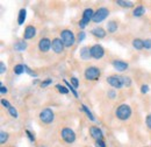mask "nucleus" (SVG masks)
Segmentation results:
<instances>
[{
  "mask_svg": "<svg viewBox=\"0 0 151 147\" xmlns=\"http://www.w3.org/2000/svg\"><path fill=\"white\" fill-rule=\"evenodd\" d=\"M115 114H116V117H117L120 120H127V119H129L130 116H132V109H130L129 105L122 104V105H120V106L116 109Z\"/></svg>",
  "mask_w": 151,
  "mask_h": 147,
  "instance_id": "nucleus-1",
  "label": "nucleus"
},
{
  "mask_svg": "<svg viewBox=\"0 0 151 147\" xmlns=\"http://www.w3.org/2000/svg\"><path fill=\"white\" fill-rule=\"evenodd\" d=\"M60 40L65 47H72L76 42V37L70 29H64L60 32Z\"/></svg>",
  "mask_w": 151,
  "mask_h": 147,
  "instance_id": "nucleus-2",
  "label": "nucleus"
},
{
  "mask_svg": "<svg viewBox=\"0 0 151 147\" xmlns=\"http://www.w3.org/2000/svg\"><path fill=\"white\" fill-rule=\"evenodd\" d=\"M93 15H94V12L92 8H86L83 13V18L79 21V27L80 28H85L91 20H93Z\"/></svg>",
  "mask_w": 151,
  "mask_h": 147,
  "instance_id": "nucleus-3",
  "label": "nucleus"
},
{
  "mask_svg": "<svg viewBox=\"0 0 151 147\" xmlns=\"http://www.w3.org/2000/svg\"><path fill=\"white\" fill-rule=\"evenodd\" d=\"M107 82L114 87L116 89H121L124 87V78L123 76H117V75H113V76H109L107 77Z\"/></svg>",
  "mask_w": 151,
  "mask_h": 147,
  "instance_id": "nucleus-4",
  "label": "nucleus"
},
{
  "mask_svg": "<svg viewBox=\"0 0 151 147\" xmlns=\"http://www.w3.org/2000/svg\"><path fill=\"white\" fill-rule=\"evenodd\" d=\"M40 119L44 124H50V123L54 122L55 114H54V112H52L51 109H44V110L41 111V113H40Z\"/></svg>",
  "mask_w": 151,
  "mask_h": 147,
  "instance_id": "nucleus-5",
  "label": "nucleus"
},
{
  "mask_svg": "<svg viewBox=\"0 0 151 147\" xmlns=\"http://www.w3.org/2000/svg\"><path fill=\"white\" fill-rule=\"evenodd\" d=\"M101 75V71L96 67H90L85 70V78L88 81H96Z\"/></svg>",
  "mask_w": 151,
  "mask_h": 147,
  "instance_id": "nucleus-6",
  "label": "nucleus"
},
{
  "mask_svg": "<svg viewBox=\"0 0 151 147\" xmlns=\"http://www.w3.org/2000/svg\"><path fill=\"white\" fill-rule=\"evenodd\" d=\"M108 14H109V11H108L106 7H100L99 9H96L94 12L93 21H94L95 23L101 22V21H104L105 19L108 17Z\"/></svg>",
  "mask_w": 151,
  "mask_h": 147,
  "instance_id": "nucleus-7",
  "label": "nucleus"
},
{
  "mask_svg": "<svg viewBox=\"0 0 151 147\" xmlns=\"http://www.w3.org/2000/svg\"><path fill=\"white\" fill-rule=\"evenodd\" d=\"M60 135H62V138H63V140H64V141H66V143H69V144L75 143L76 133H75V131H73V130L69 129V127H65V129L62 130Z\"/></svg>",
  "mask_w": 151,
  "mask_h": 147,
  "instance_id": "nucleus-8",
  "label": "nucleus"
},
{
  "mask_svg": "<svg viewBox=\"0 0 151 147\" xmlns=\"http://www.w3.org/2000/svg\"><path fill=\"white\" fill-rule=\"evenodd\" d=\"M91 55L95 60H99L105 55V50L100 44H94V46L91 47Z\"/></svg>",
  "mask_w": 151,
  "mask_h": 147,
  "instance_id": "nucleus-9",
  "label": "nucleus"
},
{
  "mask_svg": "<svg viewBox=\"0 0 151 147\" xmlns=\"http://www.w3.org/2000/svg\"><path fill=\"white\" fill-rule=\"evenodd\" d=\"M51 43H52V42H51L49 39H47V37L41 39L40 42H38V48H40L41 52L47 53V52H49V49L51 48Z\"/></svg>",
  "mask_w": 151,
  "mask_h": 147,
  "instance_id": "nucleus-10",
  "label": "nucleus"
},
{
  "mask_svg": "<svg viewBox=\"0 0 151 147\" xmlns=\"http://www.w3.org/2000/svg\"><path fill=\"white\" fill-rule=\"evenodd\" d=\"M64 43H63V41L60 40V39H54L52 40V43H51V48H52V50L56 53V54H60L62 52H63V49H64Z\"/></svg>",
  "mask_w": 151,
  "mask_h": 147,
  "instance_id": "nucleus-11",
  "label": "nucleus"
},
{
  "mask_svg": "<svg viewBox=\"0 0 151 147\" xmlns=\"http://www.w3.org/2000/svg\"><path fill=\"white\" fill-rule=\"evenodd\" d=\"M90 133H91L92 138L95 139V141H98V140H104V133H102V131L99 129V127L92 126V127L90 129Z\"/></svg>",
  "mask_w": 151,
  "mask_h": 147,
  "instance_id": "nucleus-12",
  "label": "nucleus"
},
{
  "mask_svg": "<svg viewBox=\"0 0 151 147\" xmlns=\"http://www.w3.org/2000/svg\"><path fill=\"white\" fill-rule=\"evenodd\" d=\"M36 35V28L34 26H27L23 33V39L24 40H30Z\"/></svg>",
  "mask_w": 151,
  "mask_h": 147,
  "instance_id": "nucleus-13",
  "label": "nucleus"
},
{
  "mask_svg": "<svg viewBox=\"0 0 151 147\" xmlns=\"http://www.w3.org/2000/svg\"><path fill=\"white\" fill-rule=\"evenodd\" d=\"M113 67L117 71H124L128 69V63L123 62V61H113Z\"/></svg>",
  "mask_w": 151,
  "mask_h": 147,
  "instance_id": "nucleus-14",
  "label": "nucleus"
},
{
  "mask_svg": "<svg viewBox=\"0 0 151 147\" xmlns=\"http://www.w3.org/2000/svg\"><path fill=\"white\" fill-rule=\"evenodd\" d=\"M92 34L95 37H98V39H104V37L106 36V32L101 27H95V28H93L92 29Z\"/></svg>",
  "mask_w": 151,
  "mask_h": 147,
  "instance_id": "nucleus-15",
  "label": "nucleus"
},
{
  "mask_svg": "<svg viewBox=\"0 0 151 147\" xmlns=\"http://www.w3.org/2000/svg\"><path fill=\"white\" fill-rule=\"evenodd\" d=\"M80 57L83 58V60H90L92 55H91V48H87V47H84V48H81L80 49Z\"/></svg>",
  "mask_w": 151,
  "mask_h": 147,
  "instance_id": "nucleus-16",
  "label": "nucleus"
},
{
  "mask_svg": "<svg viewBox=\"0 0 151 147\" xmlns=\"http://www.w3.org/2000/svg\"><path fill=\"white\" fill-rule=\"evenodd\" d=\"M144 13H145V8H144V6H137V7L132 11V15L136 17V18L142 17Z\"/></svg>",
  "mask_w": 151,
  "mask_h": 147,
  "instance_id": "nucleus-17",
  "label": "nucleus"
},
{
  "mask_svg": "<svg viewBox=\"0 0 151 147\" xmlns=\"http://www.w3.org/2000/svg\"><path fill=\"white\" fill-rule=\"evenodd\" d=\"M132 46H134V48H135V49L141 50V49H143V48H144V41H143V40H141V39H135V40L132 41Z\"/></svg>",
  "mask_w": 151,
  "mask_h": 147,
  "instance_id": "nucleus-18",
  "label": "nucleus"
},
{
  "mask_svg": "<svg viewBox=\"0 0 151 147\" xmlns=\"http://www.w3.org/2000/svg\"><path fill=\"white\" fill-rule=\"evenodd\" d=\"M26 17H27L26 9H24V8L20 9L19 17H18V23H19V25H23V23H24V20H26Z\"/></svg>",
  "mask_w": 151,
  "mask_h": 147,
  "instance_id": "nucleus-19",
  "label": "nucleus"
},
{
  "mask_svg": "<svg viewBox=\"0 0 151 147\" xmlns=\"http://www.w3.org/2000/svg\"><path fill=\"white\" fill-rule=\"evenodd\" d=\"M107 29H108V33H115L117 29V23L115 21H109L107 23Z\"/></svg>",
  "mask_w": 151,
  "mask_h": 147,
  "instance_id": "nucleus-20",
  "label": "nucleus"
},
{
  "mask_svg": "<svg viewBox=\"0 0 151 147\" xmlns=\"http://www.w3.org/2000/svg\"><path fill=\"white\" fill-rule=\"evenodd\" d=\"M14 48H15L17 52H23V50L27 48V43H26L24 41H19V42L14 46Z\"/></svg>",
  "mask_w": 151,
  "mask_h": 147,
  "instance_id": "nucleus-21",
  "label": "nucleus"
},
{
  "mask_svg": "<svg viewBox=\"0 0 151 147\" xmlns=\"http://www.w3.org/2000/svg\"><path fill=\"white\" fill-rule=\"evenodd\" d=\"M81 110H83L84 112H85V113H86V114H87V117L90 118V120L94 122V120H95L94 116L92 114V112H91V111H90L88 109H87V106H86V105H84V104H83V105H81Z\"/></svg>",
  "mask_w": 151,
  "mask_h": 147,
  "instance_id": "nucleus-22",
  "label": "nucleus"
},
{
  "mask_svg": "<svg viewBox=\"0 0 151 147\" xmlns=\"http://www.w3.org/2000/svg\"><path fill=\"white\" fill-rule=\"evenodd\" d=\"M64 83H65L66 88H68V89H69L70 91H71L72 93H73V95H75V97H77V98H78V92H77V90H76L75 87H73V85H72L71 83H69V82H68L66 79H64Z\"/></svg>",
  "mask_w": 151,
  "mask_h": 147,
  "instance_id": "nucleus-23",
  "label": "nucleus"
},
{
  "mask_svg": "<svg viewBox=\"0 0 151 147\" xmlns=\"http://www.w3.org/2000/svg\"><path fill=\"white\" fill-rule=\"evenodd\" d=\"M116 4L122 6V7H132V5H134L132 1H123V0H117Z\"/></svg>",
  "mask_w": 151,
  "mask_h": 147,
  "instance_id": "nucleus-24",
  "label": "nucleus"
},
{
  "mask_svg": "<svg viewBox=\"0 0 151 147\" xmlns=\"http://www.w3.org/2000/svg\"><path fill=\"white\" fill-rule=\"evenodd\" d=\"M24 71V65L23 64H17L14 67V73L17 75H21V74Z\"/></svg>",
  "mask_w": 151,
  "mask_h": 147,
  "instance_id": "nucleus-25",
  "label": "nucleus"
},
{
  "mask_svg": "<svg viewBox=\"0 0 151 147\" xmlns=\"http://www.w3.org/2000/svg\"><path fill=\"white\" fill-rule=\"evenodd\" d=\"M7 140H8V133L1 131V132H0V143H1V144H5Z\"/></svg>",
  "mask_w": 151,
  "mask_h": 147,
  "instance_id": "nucleus-26",
  "label": "nucleus"
},
{
  "mask_svg": "<svg viewBox=\"0 0 151 147\" xmlns=\"http://www.w3.org/2000/svg\"><path fill=\"white\" fill-rule=\"evenodd\" d=\"M8 113H9L13 118H15V119L19 117V113H18V111H17V109H15L14 106H11V108L8 109Z\"/></svg>",
  "mask_w": 151,
  "mask_h": 147,
  "instance_id": "nucleus-27",
  "label": "nucleus"
},
{
  "mask_svg": "<svg viewBox=\"0 0 151 147\" xmlns=\"http://www.w3.org/2000/svg\"><path fill=\"white\" fill-rule=\"evenodd\" d=\"M56 89H58V91L60 92V93H63V95H66V93H69V91H70L66 87H63V85H60V84H57Z\"/></svg>",
  "mask_w": 151,
  "mask_h": 147,
  "instance_id": "nucleus-28",
  "label": "nucleus"
},
{
  "mask_svg": "<svg viewBox=\"0 0 151 147\" xmlns=\"http://www.w3.org/2000/svg\"><path fill=\"white\" fill-rule=\"evenodd\" d=\"M24 71L28 74V75H30V76H33V77H37V74L34 73V71H32V69H29L27 65H24Z\"/></svg>",
  "mask_w": 151,
  "mask_h": 147,
  "instance_id": "nucleus-29",
  "label": "nucleus"
},
{
  "mask_svg": "<svg viewBox=\"0 0 151 147\" xmlns=\"http://www.w3.org/2000/svg\"><path fill=\"white\" fill-rule=\"evenodd\" d=\"M51 83H52V79L48 78V79H45V81H43V82L41 83V87H42V88H45V87H48V85L51 84Z\"/></svg>",
  "mask_w": 151,
  "mask_h": 147,
  "instance_id": "nucleus-30",
  "label": "nucleus"
},
{
  "mask_svg": "<svg viewBox=\"0 0 151 147\" xmlns=\"http://www.w3.org/2000/svg\"><path fill=\"white\" fill-rule=\"evenodd\" d=\"M26 134L28 135V138L30 139V141H33V143L35 141V137H34V134H33V133H32L29 130H26Z\"/></svg>",
  "mask_w": 151,
  "mask_h": 147,
  "instance_id": "nucleus-31",
  "label": "nucleus"
},
{
  "mask_svg": "<svg viewBox=\"0 0 151 147\" xmlns=\"http://www.w3.org/2000/svg\"><path fill=\"white\" fill-rule=\"evenodd\" d=\"M1 104H2V106H5L7 110H8V109L12 106V105L9 104V102H8V100H6V99H1Z\"/></svg>",
  "mask_w": 151,
  "mask_h": 147,
  "instance_id": "nucleus-32",
  "label": "nucleus"
},
{
  "mask_svg": "<svg viewBox=\"0 0 151 147\" xmlns=\"http://www.w3.org/2000/svg\"><path fill=\"white\" fill-rule=\"evenodd\" d=\"M71 84H72L75 88H78V85H79V81H78V78L71 77Z\"/></svg>",
  "mask_w": 151,
  "mask_h": 147,
  "instance_id": "nucleus-33",
  "label": "nucleus"
},
{
  "mask_svg": "<svg viewBox=\"0 0 151 147\" xmlns=\"http://www.w3.org/2000/svg\"><path fill=\"white\" fill-rule=\"evenodd\" d=\"M144 48H145V49H151V40L150 39L144 40Z\"/></svg>",
  "mask_w": 151,
  "mask_h": 147,
  "instance_id": "nucleus-34",
  "label": "nucleus"
},
{
  "mask_svg": "<svg viewBox=\"0 0 151 147\" xmlns=\"http://www.w3.org/2000/svg\"><path fill=\"white\" fill-rule=\"evenodd\" d=\"M85 37H86L85 32H80V33H79V35H78V41H79V42H81V41H84V40H85Z\"/></svg>",
  "mask_w": 151,
  "mask_h": 147,
  "instance_id": "nucleus-35",
  "label": "nucleus"
},
{
  "mask_svg": "<svg viewBox=\"0 0 151 147\" xmlns=\"http://www.w3.org/2000/svg\"><path fill=\"white\" fill-rule=\"evenodd\" d=\"M95 147H106V144L104 140H98L95 141Z\"/></svg>",
  "mask_w": 151,
  "mask_h": 147,
  "instance_id": "nucleus-36",
  "label": "nucleus"
},
{
  "mask_svg": "<svg viewBox=\"0 0 151 147\" xmlns=\"http://www.w3.org/2000/svg\"><path fill=\"white\" fill-rule=\"evenodd\" d=\"M141 91L142 93H147V92H149V85H142V88H141Z\"/></svg>",
  "mask_w": 151,
  "mask_h": 147,
  "instance_id": "nucleus-37",
  "label": "nucleus"
},
{
  "mask_svg": "<svg viewBox=\"0 0 151 147\" xmlns=\"http://www.w3.org/2000/svg\"><path fill=\"white\" fill-rule=\"evenodd\" d=\"M6 71V65L4 62H0V74H4Z\"/></svg>",
  "mask_w": 151,
  "mask_h": 147,
  "instance_id": "nucleus-38",
  "label": "nucleus"
},
{
  "mask_svg": "<svg viewBox=\"0 0 151 147\" xmlns=\"http://www.w3.org/2000/svg\"><path fill=\"white\" fill-rule=\"evenodd\" d=\"M7 92H8V89H7L6 87L0 85V93H1V95H5V93H7Z\"/></svg>",
  "mask_w": 151,
  "mask_h": 147,
  "instance_id": "nucleus-39",
  "label": "nucleus"
},
{
  "mask_svg": "<svg viewBox=\"0 0 151 147\" xmlns=\"http://www.w3.org/2000/svg\"><path fill=\"white\" fill-rule=\"evenodd\" d=\"M147 126L151 130V113L147 117Z\"/></svg>",
  "mask_w": 151,
  "mask_h": 147,
  "instance_id": "nucleus-40",
  "label": "nucleus"
},
{
  "mask_svg": "<svg viewBox=\"0 0 151 147\" xmlns=\"http://www.w3.org/2000/svg\"><path fill=\"white\" fill-rule=\"evenodd\" d=\"M108 96H109L111 98H115V92H114V91H109V92H108Z\"/></svg>",
  "mask_w": 151,
  "mask_h": 147,
  "instance_id": "nucleus-41",
  "label": "nucleus"
},
{
  "mask_svg": "<svg viewBox=\"0 0 151 147\" xmlns=\"http://www.w3.org/2000/svg\"><path fill=\"white\" fill-rule=\"evenodd\" d=\"M42 147H44V146H42Z\"/></svg>",
  "mask_w": 151,
  "mask_h": 147,
  "instance_id": "nucleus-42",
  "label": "nucleus"
}]
</instances>
